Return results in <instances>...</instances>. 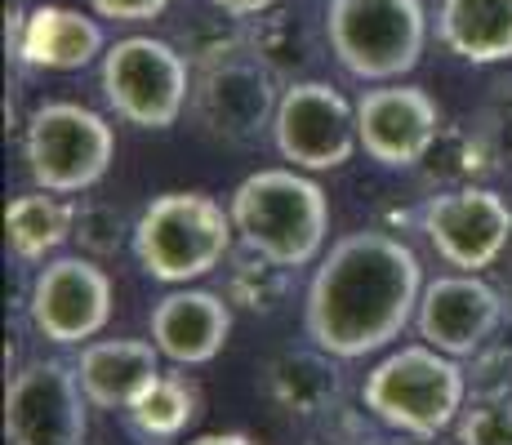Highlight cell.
I'll return each instance as SVG.
<instances>
[{"mask_svg":"<svg viewBox=\"0 0 512 445\" xmlns=\"http://www.w3.org/2000/svg\"><path fill=\"white\" fill-rule=\"evenodd\" d=\"M419 254L392 232H352L330 245L303 303V330L339 361H361L406 334L423 299Z\"/></svg>","mask_w":512,"mask_h":445,"instance_id":"cell-1","label":"cell"},{"mask_svg":"<svg viewBox=\"0 0 512 445\" xmlns=\"http://www.w3.org/2000/svg\"><path fill=\"white\" fill-rule=\"evenodd\" d=\"M236 236L245 250H259L285 267H308L326 250L330 236V201L321 183H312L294 165L254 170L228 201Z\"/></svg>","mask_w":512,"mask_h":445,"instance_id":"cell-2","label":"cell"},{"mask_svg":"<svg viewBox=\"0 0 512 445\" xmlns=\"http://www.w3.org/2000/svg\"><path fill=\"white\" fill-rule=\"evenodd\" d=\"M361 405L370 419L419 441H437L468 405V374L459 356L437 352L432 343H406L388 352L361 383Z\"/></svg>","mask_w":512,"mask_h":445,"instance_id":"cell-3","label":"cell"},{"mask_svg":"<svg viewBox=\"0 0 512 445\" xmlns=\"http://www.w3.org/2000/svg\"><path fill=\"white\" fill-rule=\"evenodd\" d=\"M232 210L205 192H161L134 223V259L161 285H187L210 276L232 254Z\"/></svg>","mask_w":512,"mask_h":445,"instance_id":"cell-4","label":"cell"},{"mask_svg":"<svg viewBox=\"0 0 512 445\" xmlns=\"http://www.w3.org/2000/svg\"><path fill=\"white\" fill-rule=\"evenodd\" d=\"M326 45L357 81H401L428 45V9L423 0H330Z\"/></svg>","mask_w":512,"mask_h":445,"instance_id":"cell-5","label":"cell"},{"mask_svg":"<svg viewBox=\"0 0 512 445\" xmlns=\"http://www.w3.org/2000/svg\"><path fill=\"white\" fill-rule=\"evenodd\" d=\"M23 156L36 187L58 196H81L112 170L116 134L103 116L81 103H41L27 116Z\"/></svg>","mask_w":512,"mask_h":445,"instance_id":"cell-6","label":"cell"},{"mask_svg":"<svg viewBox=\"0 0 512 445\" xmlns=\"http://www.w3.org/2000/svg\"><path fill=\"white\" fill-rule=\"evenodd\" d=\"M192 63L174 41L125 36L103 54V98L139 130H170L192 103Z\"/></svg>","mask_w":512,"mask_h":445,"instance_id":"cell-7","label":"cell"},{"mask_svg":"<svg viewBox=\"0 0 512 445\" xmlns=\"http://www.w3.org/2000/svg\"><path fill=\"white\" fill-rule=\"evenodd\" d=\"M419 232L441 263L459 272H486L512 245V201L486 183L437 187L419 205Z\"/></svg>","mask_w":512,"mask_h":445,"instance_id":"cell-8","label":"cell"},{"mask_svg":"<svg viewBox=\"0 0 512 445\" xmlns=\"http://www.w3.org/2000/svg\"><path fill=\"white\" fill-rule=\"evenodd\" d=\"M272 143L294 170H339L357 156V107L330 81H294L281 89Z\"/></svg>","mask_w":512,"mask_h":445,"instance_id":"cell-9","label":"cell"},{"mask_svg":"<svg viewBox=\"0 0 512 445\" xmlns=\"http://www.w3.org/2000/svg\"><path fill=\"white\" fill-rule=\"evenodd\" d=\"M32 330L54 348H81L98 339L112 321V276L90 254H63L49 259L32 276L27 294Z\"/></svg>","mask_w":512,"mask_h":445,"instance_id":"cell-10","label":"cell"},{"mask_svg":"<svg viewBox=\"0 0 512 445\" xmlns=\"http://www.w3.org/2000/svg\"><path fill=\"white\" fill-rule=\"evenodd\" d=\"M277 103V76L259 58L245 54L223 67H210V72H196L187 107H192V121L201 125L205 138L228 147H250L263 138V130H272Z\"/></svg>","mask_w":512,"mask_h":445,"instance_id":"cell-11","label":"cell"},{"mask_svg":"<svg viewBox=\"0 0 512 445\" xmlns=\"http://www.w3.org/2000/svg\"><path fill=\"white\" fill-rule=\"evenodd\" d=\"M85 392L72 361H32L9 379V445H85Z\"/></svg>","mask_w":512,"mask_h":445,"instance_id":"cell-12","label":"cell"},{"mask_svg":"<svg viewBox=\"0 0 512 445\" xmlns=\"http://www.w3.org/2000/svg\"><path fill=\"white\" fill-rule=\"evenodd\" d=\"M441 130L446 125H441L437 98L419 85L379 81L357 98L361 152L383 170H419Z\"/></svg>","mask_w":512,"mask_h":445,"instance_id":"cell-13","label":"cell"},{"mask_svg":"<svg viewBox=\"0 0 512 445\" xmlns=\"http://www.w3.org/2000/svg\"><path fill=\"white\" fill-rule=\"evenodd\" d=\"M504 321V294L499 285L481 281L477 272H446L428 281L415 312L419 339L446 356H459V361L477 352L486 339H495Z\"/></svg>","mask_w":512,"mask_h":445,"instance_id":"cell-14","label":"cell"},{"mask_svg":"<svg viewBox=\"0 0 512 445\" xmlns=\"http://www.w3.org/2000/svg\"><path fill=\"white\" fill-rule=\"evenodd\" d=\"M147 325H152V343L161 348V356L174 361L179 370L210 365L214 356L228 348L232 299L214 290H187V285H179L165 299H156Z\"/></svg>","mask_w":512,"mask_h":445,"instance_id":"cell-15","label":"cell"},{"mask_svg":"<svg viewBox=\"0 0 512 445\" xmlns=\"http://www.w3.org/2000/svg\"><path fill=\"white\" fill-rule=\"evenodd\" d=\"M259 388L290 419H334L343 410V365L339 356L317 348V343L312 348H285L263 365Z\"/></svg>","mask_w":512,"mask_h":445,"instance_id":"cell-16","label":"cell"},{"mask_svg":"<svg viewBox=\"0 0 512 445\" xmlns=\"http://www.w3.org/2000/svg\"><path fill=\"white\" fill-rule=\"evenodd\" d=\"M76 379L94 410H130L161 379V348L152 339H90L76 356Z\"/></svg>","mask_w":512,"mask_h":445,"instance_id":"cell-17","label":"cell"},{"mask_svg":"<svg viewBox=\"0 0 512 445\" xmlns=\"http://www.w3.org/2000/svg\"><path fill=\"white\" fill-rule=\"evenodd\" d=\"M103 54V27L90 14L67 5L27 9L23 32L14 41V58L41 72H81Z\"/></svg>","mask_w":512,"mask_h":445,"instance_id":"cell-18","label":"cell"},{"mask_svg":"<svg viewBox=\"0 0 512 445\" xmlns=\"http://www.w3.org/2000/svg\"><path fill=\"white\" fill-rule=\"evenodd\" d=\"M437 36L459 63H512V0H441Z\"/></svg>","mask_w":512,"mask_h":445,"instance_id":"cell-19","label":"cell"},{"mask_svg":"<svg viewBox=\"0 0 512 445\" xmlns=\"http://www.w3.org/2000/svg\"><path fill=\"white\" fill-rule=\"evenodd\" d=\"M321 41H326V23H308L299 9H277L250 18V58H259L277 81L294 85L308 81V72L321 63Z\"/></svg>","mask_w":512,"mask_h":445,"instance_id":"cell-20","label":"cell"},{"mask_svg":"<svg viewBox=\"0 0 512 445\" xmlns=\"http://www.w3.org/2000/svg\"><path fill=\"white\" fill-rule=\"evenodd\" d=\"M72 223H76V205L58 201V192L36 187V192L14 196L5 210L9 254L18 263H45L49 254L72 241Z\"/></svg>","mask_w":512,"mask_h":445,"instance_id":"cell-21","label":"cell"},{"mask_svg":"<svg viewBox=\"0 0 512 445\" xmlns=\"http://www.w3.org/2000/svg\"><path fill=\"white\" fill-rule=\"evenodd\" d=\"M201 414V392L187 374H161L139 401L125 410V428L143 445H170L179 441L192 419Z\"/></svg>","mask_w":512,"mask_h":445,"instance_id":"cell-22","label":"cell"},{"mask_svg":"<svg viewBox=\"0 0 512 445\" xmlns=\"http://www.w3.org/2000/svg\"><path fill=\"white\" fill-rule=\"evenodd\" d=\"M495 165V152H490L486 134L477 125H446L432 143V152L423 156L419 174L428 178V187H468V183H481Z\"/></svg>","mask_w":512,"mask_h":445,"instance_id":"cell-23","label":"cell"},{"mask_svg":"<svg viewBox=\"0 0 512 445\" xmlns=\"http://www.w3.org/2000/svg\"><path fill=\"white\" fill-rule=\"evenodd\" d=\"M290 285H294V267H285L277 259L259 250H245L232 259V272H228V285L223 294L232 299L236 312H250V316H277L281 303L290 299Z\"/></svg>","mask_w":512,"mask_h":445,"instance_id":"cell-24","label":"cell"},{"mask_svg":"<svg viewBox=\"0 0 512 445\" xmlns=\"http://www.w3.org/2000/svg\"><path fill=\"white\" fill-rule=\"evenodd\" d=\"M174 45L183 49L192 72H210V67H223L232 58L250 54V18L223 14V9L210 5V14L187 18L179 27V36H174Z\"/></svg>","mask_w":512,"mask_h":445,"instance_id":"cell-25","label":"cell"},{"mask_svg":"<svg viewBox=\"0 0 512 445\" xmlns=\"http://www.w3.org/2000/svg\"><path fill=\"white\" fill-rule=\"evenodd\" d=\"M72 241L90 259H112L125 241H134V223H125V210L116 201H81L76 205Z\"/></svg>","mask_w":512,"mask_h":445,"instance_id":"cell-26","label":"cell"},{"mask_svg":"<svg viewBox=\"0 0 512 445\" xmlns=\"http://www.w3.org/2000/svg\"><path fill=\"white\" fill-rule=\"evenodd\" d=\"M468 401L512 397V339H486L472 356H464Z\"/></svg>","mask_w":512,"mask_h":445,"instance_id":"cell-27","label":"cell"},{"mask_svg":"<svg viewBox=\"0 0 512 445\" xmlns=\"http://www.w3.org/2000/svg\"><path fill=\"white\" fill-rule=\"evenodd\" d=\"M455 445H512V397L468 401L455 419Z\"/></svg>","mask_w":512,"mask_h":445,"instance_id":"cell-28","label":"cell"},{"mask_svg":"<svg viewBox=\"0 0 512 445\" xmlns=\"http://www.w3.org/2000/svg\"><path fill=\"white\" fill-rule=\"evenodd\" d=\"M477 130L486 134V143H490V152H495L499 170H512V85H504L495 94V103L481 112Z\"/></svg>","mask_w":512,"mask_h":445,"instance_id":"cell-29","label":"cell"},{"mask_svg":"<svg viewBox=\"0 0 512 445\" xmlns=\"http://www.w3.org/2000/svg\"><path fill=\"white\" fill-rule=\"evenodd\" d=\"M90 9L112 23H152L170 9V0H90Z\"/></svg>","mask_w":512,"mask_h":445,"instance_id":"cell-30","label":"cell"},{"mask_svg":"<svg viewBox=\"0 0 512 445\" xmlns=\"http://www.w3.org/2000/svg\"><path fill=\"white\" fill-rule=\"evenodd\" d=\"M214 9H223V14H236V18H259V14H268L277 0H210Z\"/></svg>","mask_w":512,"mask_h":445,"instance_id":"cell-31","label":"cell"},{"mask_svg":"<svg viewBox=\"0 0 512 445\" xmlns=\"http://www.w3.org/2000/svg\"><path fill=\"white\" fill-rule=\"evenodd\" d=\"M357 445H423L419 437H410V432H374V437H357Z\"/></svg>","mask_w":512,"mask_h":445,"instance_id":"cell-32","label":"cell"},{"mask_svg":"<svg viewBox=\"0 0 512 445\" xmlns=\"http://www.w3.org/2000/svg\"><path fill=\"white\" fill-rule=\"evenodd\" d=\"M187 445H254L245 432H205V437H192Z\"/></svg>","mask_w":512,"mask_h":445,"instance_id":"cell-33","label":"cell"},{"mask_svg":"<svg viewBox=\"0 0 512 445\" xmlns=\"http://www.w3.org/2000/svg\"><path fill=\"white\" fill-rule=\"evenodd\" d=\"M499 294H504V312H508V325H512V267H508L504 285H499Z\"/></svg>","mask_w":512,"mask_h":445,"instance_id":"cell-34","label":"cell"},{"mask_svg":"<svg viewBox=\"0 0 512 445\" xmlns=\"http://www.w3.org/2000/svg\"><path fill=\"white\" fill-rule=\"evenodd\" d=\"M312 445H326V441H312ZM330 445H334V441H330Z\"/></svg>","mask_w":512,"mask_h":445,"instance_id":"cell-35","label":"cell"}]
</instances>
